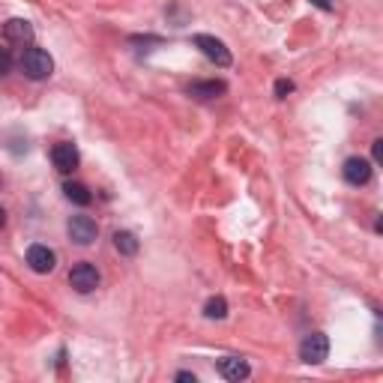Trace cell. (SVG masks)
<instances>
[{
  "mask_svg": "<svg viewBox=\"0 0 383 383\" xmlns=\"http://www.w3.org/2000/svg\"><path fill=\"white\" fill-rule=\"evenodd\" d=\"M22 72L27 78H33V81H42V78L54 72V60L48 52H42V48H27L22 54Z\"/></svg>",
  "mask_w": 383,
  "mask_h": 383,
  "instance_id": "cell-1",
  "label": "cell"
},
{
  "mask_svg": "<svg viewBox=\"0 0 383 383\" xmlns=\"http://www.w3.org/2000/svg\"><path fill=\"white\" fill-rule=\"evenodd\" d=\"M329 357V338L324 332H308L306 338L299 341V359L308 362V366H318Z\"/></svg>",
  "mask_w": 383,
  "mask_h": 383,
  "instance_id": "cell-2",
  "label": "cell"
},
{
  "mask_svg": "<svg viewBox=\"0 0 383 383\" xmlns=\"http://www.w3.org/2000/svg\"><path fill=\"white\" fill-rule=\"evenodd\" d=\"M195 48H201V54H204L207 60H213L216 66H230V52H228V45L221 42V39L216 36H210V33H195Z\"/></svg>",
  "mask_w": 383,
  "mask_h": 383,
  "instance_id": "cell-3",
  "label": "cell"
},
{
  "mask_svg": "<svg viewBox=\"0 0 383 383\" xmlns=\"http://www.w3.org/2000/svg\"><path fill=\"white\" fill-rule=\"evenodd\" d=\"M66 230L75 246H90L99 237V225H96V219H90V216H72Z\"/></svg>",
  "mask_w": 383,
  "mask_h": 383,
  "instance_id": "cell-4",
  "label": "cell"
},
{
  "mask_svg": "<svg viewBox=\"0 0 383 383\" xmlns=\"http://www.w3.org/2000/svg\"><path fill=\"white\" fill-rule=\"evenodd\" d=\"M27 264H30V269L33 273H39V276H48L52 269L57 267V255L48 246H42V243H36V246H30L27 249Z\"/></svg>",
  "mask_w": 383,
  "mask_h": 383,
  "instance_id": "cell-5",
  "label": "cell"
},
{
  "mask_svg": "<svg viewBox=\"0 0 383 383\" xmlns=\"http://www.w3.org/2000/svg\"><path fill=\"white\" fill-rule=\"evenodd\" d=\"M69 285H72L78 294H90V290L99 288V269L93 264H78L72 267V273H69Z\"/></svg>",
  "mask_w": 383,
  "mask_h": 383,
  "instance_id": "cell-6",
  "label": "cell"
},
{
  "mask_svg": "<svg viewBox=\"0 0 383 383\" xmlns=\"http://www.w3.org/2000/svg\"><path fill=\"white\" fill-rule=\"evenodd\" d=\"M52 162H54V168L60 171V174H72V171L78 168V162H81V156H78L75 144L60 141V144H54V150H52Z\"/></svg>",
  "mask_w": 383,
  "mask_h": 383,
  "instance_id": "cell-7",
  "label": "cell"
},
{
  "mask_svg": "<svg viewBox=\"0 0 383 383\" xmlns=\"http://www.w3.org/2000/svg\"><path fill=\"white\" fill-rule=\"evenodd\" d=\"M341 171H345L347 183H354V186H366L371 180V162L368 159H362V156H350Z\"/></svg>",
  "mask_w": 383,
  "mask_h": 383,
  "instance_id": "cell-8",
  "label": "cell"
},
{
  "mask_svg": "<svg viewBox=\"0 0 383 383\" xmlns=\"http://www.w3.org/2000/svg\"><path fill=\"white\" fill-rule=\"evenodd\" d=\"M3 33H6L9 42H15V45L33 42V24H30L27 18H9V22L3 24Z\"/></svg>",
  "mask_w": 383,
  "mask_h": 383,
  "instance_id": "cell-9",
  "label": "cell"
},
{
  "mask_svg": "<svg viewBox=\"0 0 383 383\" xmlns=\"http://www.w3.org/2000/svg\"><path fill=\"white\" fill-rule=\"evenodd\" d=\"M219 375L225 380H246L251 375V368L243 357H225L219 359Z\"/></svg>",
  "mask_w": 383,
  "mask_h": 383,
  "instance_id": "cell-10",
  "label": "cell"
},
{
  "mask_svg": "<svg viewBox=\"0 0 383 383\" xmlns=\"http://www.w3.org/2000/svg\"><path fill=\"white\" fill-rule=\"evenodd\" d=\"M225 81H195L189 87V96H198V99H216L225 93Z\"/></svg>",
  "mask_w": 383,
  "mask_h": 383,
  "instance_id": "cell-11",
  "label": "cell"
},
{
  "mask_svg": "<svg viewBox=\"0 0 383 383\" xmlns=\"http://www.w3.org/2000/svg\"><path fill=\"white\" fill-rule=\"evenodd\" d=\"M114 249L120 251V255L132 258V255H138L141 243H138V237H135V234H129V230H117V234H114Z\"/></svg>",
  "mask_w": 383,
  "mask_h": 383,
  "instance_id": "cell-12",
  "label": "cell"
},
{
  "mask_svg": "<svg viewBox=\"0 0 383 383\" xmlns=\"http://www.w3.org/2000/svg\"><path fill=\"white\" fill-rule=\"evenodd\" d=\"M63 195H66V201H72V204H78V207H87L90 201H93V195H90L87 186H81V183H66Z\"/></svg>",
  "mask_w": 383,
  "mask_h": 383,
  "instance_id": "cell-13",
  "label": "cell"
},
{
  "mask_svg": "<svg viewBox=\"0 0 383 383\" xmlns=\"http://www.w3.org/2000/svg\"><path fill=\"white\" fill-rule=\"evenodd\" d=\"M204 315L210 320H221L228 315V302L221 299V297H213V299H207V306H204Z\"/></svg>",
  "mask_w": 383,
  "mask_h": 383,
  "instance_id": "cell-14",
  "label": "cell"
},
{
  "mask_svg": "<svg viewBox=\"0 0 383 383\" xmlns=\"http://www.w3.org/2000/svg\"><path fill=\"white\" fill-rule=\"evenodd\" d=\"M288 93H294V81H288V78H279V81H276V96L285 99Z\"/></svg>",
  "mask_w": 383,
  "mask_h": 383,
  "instance_id": "cell-15",
  "label": "cell"
},
{
  "mask_svg": "<svg viewBox=\"0 0 383 383\" xmlns=\"http://www.w3.org/2000/svg\"><path fill=\"white\" fill-rule=\"evenodd\" d=\"M9 69H13V54L6 48H0V75H6Z\"/></svg>",
  "mask_w": 383,
  "mask_h": 383,
  "instance_id": "cell-16",
  "label": "cell"
},
{
  "mask_svg": "<svg viewBox=\"0 0 383 383\" xmlns=\"http://www.w3.org/2000/svg\"><path fill=\"white\" fill-rule=\"evenodd\" d=\"M371 153H375V162H383V141L380 138L371 144Z\"/></svg>",
  "mask_w": 383,
  "mask_h": 383,
  "instance_id": "cell-17",
  "label": "cell"
},
{
  "mask_svg": "<svg viewBox=\"0 0 383 383\" xmlns=\"http://www.w3.org/2000/svg\"><path fill=\"white\" fill-rule=\"evenodd\" d=\"M177 380H180V383H195V375H192V371H180Z\"/></svg>",
  "mask_w": 383,
  "mask_h": 383,
  "instance_id": "cell-18",
  "label": "cell"
},
{
  "mask_svg": "<svg viewBox=\"0 0 383 383\" xmlns=\"http://www.w3.org/2000/svg\"><path fill=\"white\" fill-rule=\"evenodd\" d=\"M311 3H315L318 9H324V13H329V9H332V3H329V0H311Z\"/></svg>",
  "mask_w": 383,
  "mask_h": 383,
  "instance_id": "cell-19",
  "label": "cell"
},
{
  "mask_svg": "<svg viewBox=\"0 0 383 383\" xmlns=\"http://www.w3.org/2000/svg\"><path fill=\"white\" fill-rule=\"evenodd\" d=\"M3 225H6V210L0 207V228H3Z\"/></svg>",
  "mask_w": 383,
  "mask_h": 383,
  "instance_id": "cell-20",
  "label": "cell"
}]
</instances>
